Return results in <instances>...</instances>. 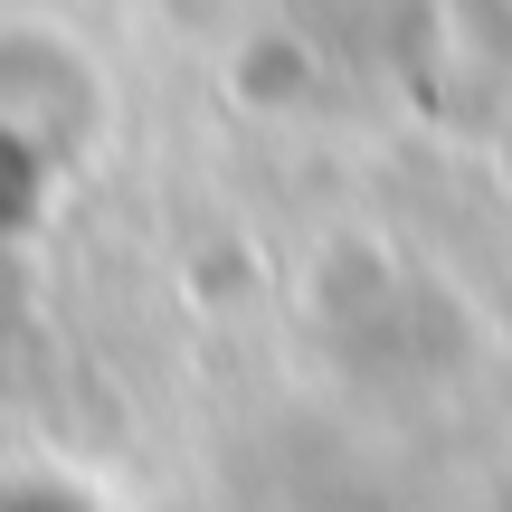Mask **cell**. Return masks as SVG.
I'll return each mask as SVG.
<instances>
[{
    "mask_svg": "<svg viewBox=\"0 0 512 512\" xmlns=\"http://www.w3.org/2000/svg\"><path fill=\"white\" fill-rule=\"evenodd\" d=\"M0 512H105V503L86 484H67V475H10L0 484Z\"/></svg>",
    "mask_w": 512,
    "mask_h": 512,
    "instance_id": "cell-1",
    "label": "cell"
}]
</instances>
